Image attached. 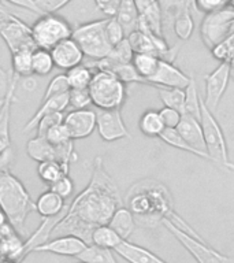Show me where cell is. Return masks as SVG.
Here are the masks:
<instances>
[{
  "mask_svg": "<svg viewBox=\"0 0 234 263\" xmlns=\"http://www.w3.org/2000/svg\"><path fill=\"white\" fill-rule=\"evenodd\" d=\"M121 205L123 204L118 186L104 167L102 156H98L89 182L62 214L51 236L71 234L90 244L94 228L108 223L115 210Z\"/></svg>",
  "mask_w": 234,
  "mask_h": 263,
  "instance_id": "1",
  "label": "cell"
},
{
  "mask_svg": "<svg viewBox=\"0 0 234 263\" xmlns=\"http://www.w3.org/2000/svg\"><path fill=\"white\" fill-rule=\"evenodd\" d=\"M126 204L134 217L135 223L143 228L153 229L158 225H162V221L166 218L189 234L201 238L200 234L176 213L171 193L162 182L153 180L135 182L127 192Z\"/></svg>",
  "mask_w": 234,
  "mask_h": 263,
  "instance_id": "2",
  "label": "cell"
},
{
  "mask_svg": "<svg viewBox=\"0 0 234 263\" xmlns=\"http://www.w3.org/2000/svg\"><path fill=\"white\" fill-rule=\"evenodd\" d=\"M0 209L18 233H24L25 222L36 211L34 201L24 182L7 168H0Z\"/></svg>",
  "mask_w": 234,
  "mask_h": 263,
  "instance_id": "3",
  "label": "cell"
},
{
  "mask_svg": "<svg viewBox=\"0 0 234 263\" xmlns=\"http://www.w3.org/2000/svg\"><path fill=\"white\" fill-rule=\"evenodd\" d=\"M88 90L92 104L99 110L121 108L127 98L126 84L107 70H94Z\"/></svg>",
  "mask_w": 234,
  "mask_h": 263,
  "instance_id": "4",
  "label": "cell"
},
{
  "mask_svg": "<svg viewBox=\"0 0 234 263\" xmlns=\"http://www.w3.org/2000/svg\"><path fill=\"white\" fill-rule=\"evenodd\" d=\"M200 123L204 136L205 148L207 154L211 158V162L221 164L222 167L227 168L230 172H234V163L230 160L229 149L222 127L217 118L213 117L212 111H209L203 102H200Z\"/></svg>",
  "mask_w": 234,
  "mask_h": 263,
  "instance_id": "5",
  "label": "cell"
},
{
  "mask_svg": "<svg viewBox=\"0 0 234 263\" xmlns=\"http://www.w3.org/2000/svg\"><path fill=\"white\" fill-rule=\"evenodd\" d=\"M107 18L78 25L73 29V37L75 43L81 47L84 55L92 61H99L108 55L112 48L106 34Z\"/></svg>",
  "mask_w": 234,
  "mask_h": 263,
  "instance_id": "6",
  "label": "cell"
},
{
  "mask_svg": "<svg viewBox=\"0 0 234 263\" xmlns=\"http://www.w3.org/2000/svg\"><path fill=\"white\" fill-rule=\"evenodd\" d=\"M30 30L36 47L48 51L73 34V28L69 21L56 12H48L38 16L30 26Z\"/></svg>",
  "mask_w": 234,
  "mask_h": 263,
  "instance_id": "7",
  "label": "cell"
},
{
  "mask_svg": "<svg viewBox=\"0 0 234 263\" xmlns=\"http://www.w3.org/2000/svg\"><path fill=\"white\" fill-rule=\"evenodd\" d=\"M162 225L181 242V246L196 259L197 263H233L226 255L218 252L203 238H197L164 218Z\"/></svg>",
  "mask_w": 234,
  "mask_h": 263,
  "instance_id": "8",
  "label": "cell"
},
{
  "mask_svg": "<svg viewBox=\"0 0 234 263\" xmlns=\"http://www.w3.org/2000/svg\"><path fill=\"white\" fill-rule=\"evenodd\" d=\"M201 39L209 49L221 44L234 33V10L225 7L219 11L205 14L201 22Z\"/></svg>",
  "mask_w": 234,
  "mask_h": 263,
  "instance_id": "9",
  "label": "cell"
},
{
  "mask_svg": "<svg viewBox=\"0 0 234 263\" xmlns=\"http://www.w3.org/2000/svg\"><path fill=\"white\" fill-rule=\"evenodd\" d=\"M26 154L30 159L36 162H47V160H57L65 166L70 167L74 160L78 159V155L74 149L73 141L63 145H53L41 136H36L26 144Z\"/></svg>",
  "mask_w": 234,
  "mask_h": 263,
  "instance_id": "10",
  "label": "cell"
},
{
  "mask_svg": "<svg viewBox=\"0 0 234 263\" xmlns=\"http://www.w3.org/2000/svg\"><path fill=\"white\" fill-rule=\"evenodd\" d=\"M0 36L7 44L10 52H15L24 48H37L32 37L30 26L20 18L8 14L0 7Z\"/></svg>",
  "mask_w": 234,
  "mask_h": 263,
  "instance_id": "11",
  "label": "cell"
},
{
  "mask_svg": "<svg viewBox=\"0 0 234 263\" xmlns=\"http://www.w3.org/2000/svg\"><path fill=\"white\" fill-rule=\"evenodd\" d=\"M231 78V63L229 61L221 62L217 69L204 77L205 95L203 102L209 111H217L222 98L226 92Z\"/></svg>",
  "mask_w": 234,
  "mask_h": 263,
  "instance_id": "12",
  "label": "cell"
},
{
  "mask_svg": "<svg viewBox=\"0 0 234 263\" xmlns=\"http://www.w3.org/2000/svg\"><path fill=\"white\" fill-rule=\"evenodd\" d=\"M96 129L102 140L107 143L130 137V133L123 122L121 108L99 110L96 112Z\"/></svg>",
  "mask_w": 234,
  "mask_h": 263,
  "instance_id": "13",
  "label": "cell"
},
{
  "mask_svg": "<svg viewBox=\"0 0 234 263\" xmlns=\"http://www.w3.org/2000/svg\"><path fill=\"white\" fill-rule=\"evenodd\" d=\"M21 78L11 71L8 88L6 90L3 106L0 107V155L10 151L11 148V135H10V122H11L12 103L15 100V90Z\"/></svg>",
  "mask_w": 234,
  "mask_h": 263,
  "instance_id": "14",
  "label": "cell"
},
{
  "mask_svg": "<svg viewBox=\"0 0 234 263\" xmlns=\"http://www.w3.org/2000/svg\"><path fill=\"white\" fill-rule=\"evenodd\" d=\"M63 125L73 141L86 139L96 130V111L89 108L69 111L63 118Z\"/></svg>",
  "mask_w": 234,
  "mask_h": 263,
  "instance_id": "15",
  "label": "cell"
},
{
  "mask_svg": "<svg viewBox=\"0 0 234 263\" xmlns=\"http://www.w3.org/2000/svg\"><path fill=\"white\" fill-rule=\"evenodd\" d=\"M89 244H86L82 238L71 234L56 236L49 238L45 242L37 246L32 252H48V254L61 255V256H75L78 258Z\"/></svg>",
  "mask_w": 234,
  "mask_h": 263,
  "instance_id": "16",
  "label": "cell"
},
{
  "mask_svg": "<svg viewBox=\"0 0 234 263\" xmlns=\"http://www.w3.org/2000/svg\"><path fill=\"white\" fill-rule=\"evenodd\" d=\"M190 81V76H186L178 67L167 61L160 59L158 69L152 77L148 78V85L156 88H181L185 89Z\"/></svg>",
  "mask_w": 234,
  "mask_h": 263,
  "instance_id": "17",
  "label": "cell"
},
{
  "mask_svg": "<svg viewBox=\"0 0 234 263\" xmlns=\"http://www.w3.org/2000/svg\"><path fill=\"white\" fill-rule=\"evenodd\" d=\"M51 55H52L55 67L65 70V71L81 65L84 58H85L81 47L75 43L73 37L66 39V40L61 41L59 44L55 45L51 49Z\"/></svg>",
  "mask_w": 234,
  "mask_h": 263,
  "instance_id": "18",
  "label": "cell"
},
{
  "mask_svg": "<svg viewBox=\"0 0 234 263\" xmlns=\"http://www.w3.org/2000/svg\"><path fill=\"white\" fill-rule=\"evenodd\" d=\"M176 129L190 147L194 148L196 151L201 152L203 155H205L207 160L211 162V158L207 154L204 136H203V129H201V123L199 119H196L192 115L182 114L180 123H178V126Z\"/></svg>",
  "mask_w": 234,
  "mask_h": 263,
  "instance_id": "19",
  "label": "cell"
},
{
  "mask_svg": "<svg viewBox=\"0 0 234 263\" xmlns=\"http://www.w3.org/2000/svg\"><path fill=\"white\" fill-rule=\"evenodd\" d=\"M139 10L140 24L145 25L156 36H163V12L159 0H134Z\"/></svg>",
  "mask_w": 234,
  "mask_h": 263,
  "instance_id": "20",
  "label": "cell"
},
{
  "mask_svg": "<svg viewBox=\"0 0 234 263\" xmlns=\"http://www.w3.org/2000/svg\"><path fill=\"white\" fill-rule=\"evenodd\" d=\"M115 252L129 263H167L166 260L159 258L158 255L153 254L152 251L137 246V244H133L127 240H123L116 247Z\"/></svg>",
  "mask_w": 234,
  "mask_h": 263,
  "instance_id": "21",
  "label": "cell"
},
{
  "mask_svg": "<svg viewBox=\"0 0 234 263\" xmlns=\"http://www.w3.org/2000/svg\"><path fill=\"white\" fill-rule=\"evenodd\" d=\"M69 107V92L67 93L59 95V96H53L51 99L43 100L40 107L37 108L36 112L33 114V117L29 119L26 125L24 126L25 133L32 132L33 129H36L37 122L40 121L44 115L52 114V112H65V110Z\"/></svg>",
  "mask_w": 234,
  "mask_h": 263,
  "instance_id": "22",
  "label": "cell"
},
{
  "mask_svg": "<svg viewBox=\"0 0 234 263\" xmlns=\"http://www.w3.org/2000/svg\"><path fill=\"white\" fill-rule=\"evenodd\" d=\"M36 211L40 214L43 218H55L59 217L67 207H66V199L59 196L56 192L51 189L45 191L37 197L34 201Z\"/></svg>",
  "mask_w": 234,
  "mask_h": 263,
  "instance_id": "23",
  "label": "cell"
},
{
  "mask_svg": "<svg viewBox=\"0 0 234 263\" xmlns=\"http://www.w3.org/2000/svg\"><path fill=\"white\" fill-rule=\"evenodd\" d=\"M108 226L112 228L122 240H127L135 230L137 223H135V219L130 210L125 205H121L119 209L115 210V213L110 218Z\"/></svg>",
  "mask_w": 234,
  "mask_h": 263,
  "instance_id": "24",
  "label": "cell"
},
{
  "mask_svg": "<svg viewBox=\"0 0 234 263\" xmlns=\"http://www.w3.org/2000/svg\"><path fill=\"white\" fill-rule=\"evenodd\" d=\"M114 16L126 33V37L139 28L140 15L134 0H121L116 14Z\"/></svg>",
  "mask_w": 234,
  "mask_h": 263,
  "instance_id": "25",
  "label": "cell"
},
{
  "mask_svg": "<svg viewBox=\"0 0 234 263\" xmlns=\"http://www.w3.org/2000/svg\"><path fill=\"white\" fill-rule=\"evenodd\" d=\"M123 240L121 238V236L112 228H110L108 223L96 226L90 236V244L112 251L116 250V247Z\"/></svg>",
  "mask_w": 234,
  "mask_h": 263,
  "instance_id": "26",
  "label": "cell"
},
{
  "mask_svg": "<svg viewBox=\"0 0 234 263\" xmlns=\"http://www.w3.org/2000/svg\"><path fill=\"white\" fill-rule=\"evenodd\" d=\"M70 167L65 166L57 160H47V162H40L37 166V174L40 177L43 182L48 185H52L55 181H57L61 177L69 174Z\"/></svg>",
  "mask_w": 234,
  "mask_h": 263,
  "instance_id": "27",
  "label": "cell"
},
{
  "mask_svg": "<svg viewBox=\"0 0 234 263\" xmlns=\"http://www.w3.org/2000/svg\"><path fill=\"white\" fill-rule=\"evenodd\" d=\"M139 127L141 133L148 137H159L164 130L163 121L160 117V112L156 110H147L139 121Z\"/></svg>",
  "mask_w": 234,
  "mask_h": 263,
  "instance_id": "28",
  "label": "cell"
},
{
  "mask_svg": "<svg viewBox=\"0 0 234 263\" xmlns=\"http://www.w3.org/2000/svg\"><path fill=\"white\" fill-rule=\"evenodd\" d=\"M34 48H24L11 53V71L20 78L30 77L32 74V53Z\"/></svg>",
  "mask_w": 234,
  "mask_h": 263,
  "instance_id": "29",
  "label": "cell"
},
{
  "mask_svg": "<svg viewBox=\"0 0 234 263\" xmlns=\"http://www.w3.org/2000/svg\"><path fill=\"white\" fill-rule=\"evenodd\" d=\"M94 70L89 67L88 65H78L73 69H70L66 71V78L69 81L70 89L75 88V89H85L88 88L93 77Z\"/></svg>",
  "mask_w": 234,
  "mask_h": 263,
  "instance_id": "30",
  "label": "cell"
},
{
  "mask_svg": "<svg viewBox=\"0 0 234 263\" xmlns=\"http://www.w3.org/2000/svg\"><path fill=\"white\" fill-rule=\"evenodd\" d=\"M55 67L53 63L52 55L51 51L44 48H34L32 53V74L38 76V77H44L48 76Z\"/></svg>",
  "mask_w": 234,
  "mask_h": 263,
  "instance_id": "31",
  "label": "cell"
},
{
  "mask_svg": "<svg viewBox=\"0 0 234 263\" xmlns=\"http://www.w3.org/2000/svg\"><path fill=\"white\" fill-rule=\"evenodd\" d=\"M159 61V57L151 55V53H134V57L131 59V65L134 66L137 73L147 82L148 78L152 77L156 69H158Z\"/></svg>",
  "mask_w": 234,
  "mask_h": 263,
  "instance_id": "32",
  "label": "cell"
},
{
  "mask_svg": "<svg viewBox=\"0 0 234 263\" xmlns=\"http://www.w3.org/2000/svg\"><path fill=\"white\" fill-rule=\"evenodd\" d=\"M159 139H162L164 143L170 145V147L176 148V149H181V151L188 152V154H192V155H196L201 159H207L205 155H203L201 152L196 151L194 148L190 147L184 139H182V136L178 133L177 129H172V127H164V130L162 132V135L159 136Z\"/></svg>",
  "mask_w": 234,
  "mask_h": 263,
  "instance_id": "33",
  "label": "cell"
},
{
  "mask_svg": "<svg viewBox=\"0 0 234 263\" xmlns=\"http://www.w3.org/2000/svg\"><path fill=\"white\" fill-rule=\"evenodd\" d=\"M78 259L85 263H118L112 250L100 248L93 244L86 247L85 250L82 251V254L78 256Z\"/></svg>",
  "mask_w": 234,
  "mask_h": 263,
  "instance_id": "34",
  "label": "cell"
},
{
  "mask_svg": "<svg viewBox=\"0 0 234 263\" xmlns=\"http://www.w3.org/2000/svg\"><path fill=\"white\" fill-rule=\"evenodd\" d=\"M159 96L164 107H170L180 111L181 114L185 112V89L181 88H158Z\"/></svg>",
  "mask_w": 234,
  "mask_h": 263,
  "instance_id": "35",
  "label": "cell"
},
{
  "mask_svg": "<svg viewBox=\"0 0 234 263\" xmlns=\"http://www.w3.org/2000/svg\"><path fill=\"white\" fill-rule=\"evenodd\" d=\"M172 29H174V33L178 39L184 41L189 40L193 34V30H194V21H193L192 12H178L172 18Z\"/></svg>",
  "mask_w": 234,
  "mask_h": 263,
  "instance_id": "36",
  "label": "cell"
},
{
  "mask_svg": "<svg viewBox=\"0 0 234 263\" xmlns=\"http://www.w3.org/2000/svg\"><path fill=\"white\" fill-rule=\"evenodd\" d=\"M200 102L201 96L199 95L194 78L190 76V81L185 88V112L184 114L192 115L200 121Z\"/></svg>",
  "mask_w": 234,
  "mask_h": 263,
  "instance_id": "37",
  "label": "cell"
},
{
  "mask_svg": "<svg viewBox=\"0 0 234 263\" xmlns=\"http://www.w3.org/2000/svg\"><path fill=\"white\" fill-rule=\"evenodd\" d=\"M107 71H111L112 74H115L116 77L123 82V84H147L145 80H144L137 70L134 69V66L131 63H123V65H116L114 67H111L110 70Z\"/></svg>",
  "mask_w": 234,
  "mask_h": 263,
  "instance_id": "38",
  "label": "cell"
},
{
  "mask_svg": "<svg viewBox=\"0 0 234 263\" xmlns=\"http://www.w3.org/2000/svg\"><path fill=\"white\" fill-rule=\"evenodd\" d=\"M70 90V85L67 78H66V74H57L55 77L48 82L47 85V89H45V93L43 95V100H47V99H51L53 96H59V95L67 93Z\"/></svg>",
  "mask_w": 234,
  "mask_h": 263,
  "instance_id": "39",
  "label": "cell"
},
{
  "mask_svg": "<svg viewBox=\"0 0 234 263\" xmlns=\"http://www.w3.org/2000/svg\"><path fill=\"white\" fill-rule=\"evenodd\" d=\"M92 104L89 90L85 89H75L71 88L69 90V107H73L74 110H84Z\"/></svg>",
  "mask_w": 234,
  "mask_h": 263,
  "instance_id": "40",
  "label": "cell"
},
{
  "mask_svg": "<svg viewBox=\"0 0 234 263\" xmlns=\"http://www.w3.org/2000/svg\"><path fill=\"white\" fill-rule=\"evenodd\" d=\"M106 34L112 47L126 39V33H125V30H123V28L115 16H107Z\"/></svg>",
  "mask_w": 234,
  "mask_h": 263,
  "instance_id": "41",
  "label": "cell"
},
{
  "mask_svg": "<svg viewBox=\"0 0 234 263\" xmlns=\"http://www.w3.org/2000/svg\"><path fill=\"white\" fill-rule=\"evenodd\" d=\"M43 137H45L53 145H63V144L69 143V141H73V140L70 139L69 132H67L66 126L63 125V122L57 123L53 127H51Z\"/></svg>",
  "mask_w": 234,
  "mask_h": 263,
  "instance_id": "42",
  "label": "cell"
},
{
  "mask_svg": "<svg viewBox=\"0 0 234 263\" xmlns=\"http://www.w3.org/2000/svg\"><path fill=\"white\" fill-rule=\"evenodd\" d=\"M63 118H65V114H63V112H52V114L44 115V117L37 122L36 136H41V137H43L51 127H53L55 125H57V123L63 122Z\"/></svg>",
  "mask_w": 234,
  "mask_h": 263,
  "instance_id": "43",
  "label": "cell"
},
{
  "mask_svg": "<svg viewBox=\"0 0 234 263\" xmlns=\"http://www.w3.org/2000/svg\"><path fill=\"white\" fill-rule=\"evenodd\" d=\"M49 189L56 192L63 199H69L74 193V182L69 177V174H66V176L61 177L57 181H55L52 185H49Z\"/></svg>",
  "mask_w": 234,
  "mask_h": 263,
  "instance_id": "44",
  "label": "cell"
},
{
  "mask_svg": "<svg viewBox=\"0 0 234 263\" xmlns=\"http://www.w3.org/2000/svg\"><path fill=\"white\" fill-rule=\"evenodd\" d=\"M212 55L221 62L230 61V58L234 53V33L230 37H227L225 41H222L221 44H218L217 47H213Z\"/></svg>",
  "mask_w": 234,
  "mask_h": 263,
  "instance_id": "45",
  "label": "cell"
},
{
  "mask_svg": "<svg viewBox=\"0 0 234 263\" xmlns=\"http://www.w3.org/2000/svg\"><path fill=\"white\" fill-rule=\"evenodd\" d=\"M193 6L197 11L211 14L229 6V0H193Z\"/></svg>",
  "mask_w": 234,
  "mask_h": 263,
  "instance_id": "46",
  "label": "cell"
},
{
  "mask_svg": "<svg viewBox=\"0 0 234 263\" xmlns=\"http://www.w3.org/2000/svg\"><path fill=\"white\" fill-rule=\"evenodd\" d=\"M159 112L160 117H162V121H163L164 127H172V129H176L178 126L181 117H182L180 111L170 108V107H163Z\"/></svg>",
  "mask_w": 234,
  "mask_h": 263,
  "instance_id": "47",
  "label": "cell"
},
{
  "mask_svg": "<svg viewBox=\"0 0 234 263\" xmlns=\"http://www.w3.org/2000/svg\"><path fill=\"white\" fill-rule=\"evenodd\" d=\"M71 0H36L37 6L40 7V10L44 14L48 12H56L66 7Z\"/></svg>",
  "mask_w": 234,
  "mask_h": 263,
  "instance_id": "48",
  "label": "cell"
},
{
  "mask_svg": "<svg viewBox=\"0 0 234 263\" xmlns=\"http://www.w3.org/2000/svg\"><path fill=\"white\" fill-rule=\"evenodd\" d=\"M96 7L107 16H114L116 14L121 0H93Z\"/></svg>",
  "mask_w": 234,
  "mask_h": 263,
  "instance_id": "49",
  "label": "cell"
},
{
  "mask_svg": "<svg viewBox=\"0 0 234 263\" xmlns=\"http://www.w3.org/2000/svg\"><path fill=\"white\" fill-rule=\"evenodd\" d=\"M6 2H8V3L12 4V6H16V7L25 8V10H28V11L36 12L38 15H43V14H44V12L40 10V7L37 6L36 0H6Z\"/></svg>",
  "mask_w": 234,
  "mask_h": 263,
  "instance_id": "50",
  "label": "cell"
},
{
  "mask_svg": "<svg viewBox=\"0 0 234 263\" xmlns=\"http://www.w3.org/2000/svg\"><path fill=\"white\" fill-rule=\"evenodd\" d=\"M10 76H11V73H7V71L0 66V92H2L3 95L6 93V90H7L8 88Z\"/></svg>",
  "mask_w": 234,
  "mask_h": 263,
  "instance_id": "51",
  "label": "cell"
},
{
  "mask_svg": "<svg viewBox=\"0 0 234 263\" xmlns=\"http://www.w3.org/2000/svg\"><path fill=\"white\" fill-rule=\"evenodd\" d=\"M7 217H6V214L3 213V210L0 209V228H2V226H4L6 225V223H7Z\"/></svg>",
  "mask_w": 234,
  "mask_h": 263,
  "instance_id": "52",
  "label": "cell"
},
{
  "mask_svg": "<svg viewBox=\"0 0 234 263\" xmlns=\"http://www.w3.org/2000/svg\"><path fill=\"white\" fill-rule=\"evenodd\" d=\"M0 263H18V262H15V260H11V259L3 258L2 260H0Z\"/></svg>",
  "mask_w": 234,
  "mask_h": 263,
  "instance_id": "53",
  "label": "cell"
},
{
  "mask_svg": "<svg viewBox=\"0 0 234 263\" xmlns=\"http://www.w3.org/2000/svg\"><path fill=\"white\" fill-rule=\"evenodd\" d=\"M231 78H233V81H234V62L231 63Z\"/></svg>",
  "mask_w": 234,
  "mask_h": 263,
  "instance_id": "54",
  "label": "cell"
},
{
  "mask_svg": "<svg viewBox=\"0 0 234 263\" xmlns=\"http://www.w3.org/2000/svg\"><path fill=\"white\" fill-rule=\"evenodd\" d=\"M229 6L234 10V0H230V2H229Z\"/></svg>",
  "mask_w": 234,
  "mask_h": 263,
  "instance_id": "55",
  "label": "cell"
},
{
  "mask_svg": "<svg viewBox=\"0 0 234 263\" xmlns=\"http://www.w3.org/2000/svg\"><path fill=\"white\" fill-rule=\"evenodd\" d=\"M3 102H4V96L3 98H0V107L3 106Z\"/></svg>",
  "mask_w": 234,
  "mask_h": 263,
  "instance_id": "56",
  "label": "cell"
},
{
  "mask_svg": "<svg viewBox=\"0 0 234 263\" xmlns=\"http://www.w3.org/2000/svg\"><path fill=\"white\" fill-rule=\"evenodd\" d=\"M230 63H233V62H234V53H233V55H231V58H230Z\"/></svg>",
  "mask_w": 234,
  "mask_h": 263,
  "instance_id": "57",
  "label": "cell"
},
{
  "mask_svg": "<svg viewBox=\"0 0 234 263\" xmlns=\"http://www.w3.org/2000/svg\"><path fill=\"white\" fill-rule=\"evenodd\" d=\"M78 263H85V262H82V260H80V262H78Z\"/></svg>",
  "mask_w": 234,
  "mask_h": 263,
  "instance_id": "58",
  "label": "cell"
},
{
  "mask_svg": "<svg viewBox=\"0 0 234 263\" xmlns=\"http://www.w3.org/2000/svg\"><path fill=\"white\" fill-rule=\"evenodd\" d=\"M0 260H2V254H0Z\"/></svg>",
  "mask_w": 234,
  "mask_h": 263,
  "instance_id": "59",
  "label": "cell"
},
{
  "mask_svg": "<svg viewBox=\"0 0 234 263\" xmlns=\"http://www.w3.org/2000/svg\"><path fill=\"white\" fill-rule=\"evenodd\" d=\"M229 2H230V0H229Z\"/></svg>",
  "mask_w": 234,
  "mask_h": 263,
  "instance_id": "60",
  "label": "cell"
}]
</instances>
